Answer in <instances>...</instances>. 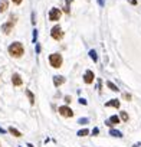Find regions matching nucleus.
<instances>
[{"label":"nucleus","instance_id":"23","mask_svg":"<svg viewBox=\"0 0 141 147\" xmlns=\"http://www.w3.org/2000/svg\"><path fill=\"white\" fill-rule=\"evenodd\" d=\"M35 45H36V46H35V51H36V55H39V53H40V51H42V48H40V43H38V42H36Z\"/></svg>","mask_w":141,"mask_h":147},{"label":"nucleus","instance_id":"26","mask_svg":"<svg viewBox=\"0 0 141 147\" xmlns=\"http://www.w3.org/2000/svg\"><path fill=\"white\" fill-rule=\"evenodd\" d=\"M91 134H92V136H98V134H99V128H98V127H95V128L91 131Z\"/></svg>","mask_w":141,"mask_h":147},{"label":"nucleus","instance_id":"33","mask_svg":"<svg viewBox=\"0 0 141 147\" xmlns=\"http://www.w3.org/2000/svg\"><path fill=\"white\" fill-rule=\"evenodd\" d=\"M6 133H7V131H6L5 128H2V127H0V134H6Z\"/></svg>","mask_w":141,"mask_h":147},{"label":"nucleus","instance_id":"27","mask_svg":"<svg viewBox=\"0 0 141 147\" xmlns=\"http://www.w3.org/2000/svg\"><path fill=\"white\" fill-rule=\"evenodd\" d=\"M98 90L99 91L102 90V81H101V78H98Z\"/></svg>","mask_w":141,"mask_h":147},{"label":"nucleus","instance_id":"17","mask_svg":"<svg viewBox=\"0 0 141 147\" xmlns=\"http://www.w3.org/2000/svg\"><path fill=\"white\" fill-rule=\"evenodd\" d=\"M89 58H91L94 62H98V55H97V52H95L94 49H91V51H89Z\"/></svg>","mask_w":141,"mask_h":147},{"label":"nucleus","instance_id":"22","mask_svg":"<svg viewBox=\"0 0 141 147\" xmlns=\"http://www.w3.org/2000/svg\"><path fill=\"white\" fill-rule=\"evenodd\" d=\"M88 123H89V118H87V117L78 120V124H81V125H82V124H88Z\"/></svg>","mask_w":141,"mask_h":147},{"label":"nucleus","instance_id":"24","mask_svg":"<svg viewBox=\"0 0 141 147\" xmlns=\"http://www.w3.org/2000/svg\"><path fill=\"white\" fill-rule=\"evenodd\" d=\"M30 19H32V20H30V22H32V25L35 26V25H36V18H35V12H32V15H30Z\"/></svg>","mask_w":141,"mask_h":147},{"label":"nucleus","instance_id":"18","mask_svg":"<svg viewBox=\"0 0 141 147\" xmlns=\"http://www.w3.org/2000/svg\"><path fill=\"white\" fill-rule=\"evenodd\" d=\"M89 134V130L88 128H82V130H79L78 133H77V136H79V137H85V136H88Z\"/></svg>","mask_w":141,"mask_h":147},{"label":"nucleus","instance_id":"4","mask_svg":"<svg viewBox=\"0 0 141 147\" xmlns=\"http://www.w3.org/2000/svg\"><path fill=\"white\" fill-rule=\"evenodd\" d=\"M50 36H52V39H55V40H62L63 39V36H65V33H63V30H62V28L59 26V25H55L52 29H50Z\"/></svg>","mask_w":141,"mask_h":147},{"label":"nucleus","instance_id":"10","mask_svg":"<svg viewBox=\"0 0 141 147\" xmlns=\"http://www.w3.org/2000/svg\"><path fill=\"white\" fill-rule=\"evenodd\" d=\"M105 107H114V108H120V101L117 98L109 100L108 102H105Z\"/></svg>","mask_w":141,"mask_h":147},{"label":"nucleus","instance_id":"1","mask_svg":"<svg viewBox=\"0 0 141 147\" xmlns=\"http://www.w3.org/2000/svg\"><path fill=\"white\" fill-rule=\"evenodd\" d=\"M7 52H9V55L13 56V58H20V56L25 53V48H23V45H22L20 42H13V43L9 45Z\"/></svg>","mask_w":141,"mask_h":147},{"label":"nucleus","instance_id":"32","mask_svg":"<svg viewBox=\"0 0 141 147\" xmlns=\"http://www.w3.org/2000/svg\"><path fill=\"white\" fill-rule=\"evenodd\" d=\"M128 2H130L132 6H135V5H137V0H128Z\"/></svg>","mask_w":141,"mask_h":147},{"label":"nucleus","instance_id":"34","mask_svg":"<svg viewBox=\"0 0 141 147\" xmlns=\"http://www.w3.org/2000/svg\"><path fill=\"white\" fill-rule=\"evenodd\" d=\"M105 125H108V127H111V125H112V124H111V123H109V120H105Z\"/></svg>","mask_w":141,"mask_h":147},{"label":"nucleus","instance_id":"12","mask_svg":"<svg viewBox=\"0 0 141 147\" xmlns=\"http://www.w3.org/2000/svg\"><path fill=\"white\" fill-rule=\"evenodd\" d=\"M25 92H26V95H28V98H29L30 105H35V95H33V92H32L30 90H26Z\"/></svg>","mask_w":141,"mask_h":147},{"label":"nucleus","instance_id":"14","mask_svg":"<svg viewBox=\"0 0 141 147\" xmlns=\"http://www.w3.org/2000/svg\"><path fill=\"white\" fill-rule=\"evenodd\" d=\"M10 134H13L15 137H22V133L17 130V128H15V127H9V130H7Z\"/></svg>","mask_w":141,"mask_h":147},{"label":"nucleus","instance_id":"19","mask_svg":"<svg viewBox=\"0 0 141 147\" xmlns=\"http://www.w3.org/2000/svg\"><path fill=\"white\" fill-rule=\"evenodd\" d=\"M72 2H74V0H66V2H65V7H63L65 13H69V12H70V9H69V5L72 3Z\"/></svg>","mask_w":141,"mask_h":147},{"label":"nucleus","instance_id":"2","mask_svg":"<svg viewBox=\"0 0 141 147\" xmlns=\"http://www.w3.org/2000/svg\"><path fill=\"white\" fill-rule=\"evenodd\" d=\"M49 63H50L52 68H56V69L60 68L62 63H63V58H62V55L58 53V52L50 53V55H49Z\"/></svg>","mask_w":141,"mask_h":147},{"label":"nucleus","instance_id":"13","mask_svg":"<svg viewBox=\"0 0 141 147\" xmlns=\"http://www.w3.org/2000/svg\"><path fill=\"white\" fill-rule=\"evenodd\" d=\"M109 136L112 137H118V138H122V133L120 130H115V128H111L109 130Z\"/></svg>","mask_w":141,"mask_h":147},{"label":"nucleus","instance_id":"15","mask_svg":"<svg viewBox=\"0 0 141 147\" xmlns=\"http://www.w3.org/2000/svg\"><path fill=\"white\" fill-rule=\"evenodd\" d=\"M107 87L111 90V91H114V92H118L120 90H118V87L114 84V82H111V81H107Z\"/></svg>","mask_w":141,"mask_h":147},{"label":"nucleus","instance_id":"16","mask_svg":"<svg viewBox=\"0 0 141 147\" xmlns=\"http://www.w3.org/2000/svg\"><path fill=\"white\" fill-rule=\"evenodd\" d=\"M108 120H109V123H111L112 125H114V124H118V123L121 121V118H120L118 115H111V117H109Z\"/></svg>","mask_w":141,"mask_h":147},{"label":"nucleus","instance_id":"36","mask_svg":"<svg viewBox=\"0 0 141 147\" xmlns=\"http://www.w3.org/2000/svg\"><path fill=\"white\" fill-rule=\"evenodd\" d=\"M28 147H33V144H30V143H28Z\"/></svg>","mask_w":141,"mask_h":147},{"label":"nucleus","instance_id":"20","mask_svg":"<svg viewBox=\"0 0 141 147\" xmlns=\"http://www.w3.org/2000/svg\"><path fill=\"white\" fill-rule=\"evenodd\" d=\"M38 36H39L38 29H33V36H32V42H33V43H36V42H38Z\"/></svg>","mask_w":141,"mask_h":147},{"label":"nucleus","instance_id":"3","mask_svg":"<svg viewBox=\"0 0 141 147\" xmlns=\"http://www.w3.org/2000/svg\"><path fill=\"white\" fill-rule=\"evenodd\" d=\"M16 19H17V16H16V15H10L9 20H7L6 23H3V25H2V32H3L5 35H9V33L12 32L13 26L16 25Z\"/></svg>","mask_w":141,"mask_h":147},{"label":"nucleus","instance_id":"35","mask_svg":"<svg viewBox=\"0 0 141 147\" xmlns=\"http://www.w3.org/2000/svg\"><path fill=\"white\" fill-rule=\"evenodd\" d=\"M132 147H141V143H135V144H134Z\"/></svg>","mask_w":141,"mask_h":147},{"label":"nucleus","instance_id":"5","mask_svg":"<svg viewBox=\"0 0 141 147\" xmlns=\"http://www.w3.org/2000/svg\"><path fill=\"white\" fill-rule=\"evenodd\" d=\"M48 16H49V20L50 22H58L60 19V16H62V10L58 9V7H52Z\"/></svg>","mask_w":141,"mask_h":147},{"label":"nucleus","instance_id":"25","mask_svg":"<svg viewBox=\"0 0 141 147\" xmlns=\"http://www.w3.org/2000/svg\"><path fill=\"white\" fill-rule=\"evenodd\" d=\"M78 102H79L81 105H87V104H88V101H87L85 98H79V100H78Z\"/></svg>","mask_w":141,"mask_h":147},{"label":"nucleus","instance_id":"9","mask_svg":"<svg viewBox=\"0 0 141 147\" xmlns=\"http://www.w3.org/2000/svg\"><path fill=\"white\" fill-rule=\"evenodd\" d=\"M62 84H65V77H62V75H55V77H53V85H55V87H60Z\"/></svg>","mask_w":141,"mask_h":147},{"label":"nucleus","instance_id":"31","mask_svg":"<svg viewBox=\"0 0 141 147\" xmlns=\"http://www.w3.org/2000/svg\"><path fill=\"white\" fill-rule=\"evenodd\" d=\"M12 2H13L15 5H20V3L23 2V0H12Z\"/></svg>","mask_w":141,"mask_h":147},{"label":"nucleus","instance_id":"29","mask_svg":"<svg viewBox=\"0 0 141 147\" xmlns=\"http://www.w3.org/2000/svg\"><path fill=\"white\" fill-rule=\"evenodd\" d=\"M98 5H99L101 7H104V6H105V0H98Z\"/></svg>","mask_w":141,"mask_h":147},{"label":"nucleus","instance_id":"28","mask_svg":"<svg viewBox=\"0 0 141 147\" xmlns=\"http://www.w3.org/2000/svg\"><path fill=\"white\" fill-rule=\"evenodd\" d=\"M63 100H65V102H66V104H69V102H70V97H69V95H65V98H63Z\"/></svg>","mask_w":141,"mask_h":147},{"label":"nucleus","instance_id":"30","mask_svg":"<svg viewBox=\"0 0 141 147\" xmlns=\"http://www.w3.org/2000/svg\"><path fill=\"white\" fill-rule=\"evenodd\" d=\"M124 98H125V100H128V101H130V100H131V95H130V94H128V92H125V94H124Z\"/></svg>","mask_w":141,"mask_h":147},{"label":"nucleus","instance_id":"6","mask_svg":"<svg viewBox=\"0 0 141 147\" xmlns=\"http://www.w3.org/2000/svg\"><path fill=\"white\" fill-rule=\"evenodd\" d=\"M58 113H59L62 117H65V118H70V117L74 115V111H72V108H70V107H68V105H62V107H59Z\"/></svg>","mask_w":141,"mask_h":147},{"label":"nucleus","instance_id":"11","mask_svg":"<svg viewBox=\"0 0 141 147\" xmlns=\"http://www.w3.org/2000/svg\"><path fill=\"white\" fill-rule=\"evenodd\" d=\"M9 9V2L7 0H0V13H5Z\"/></svg>","mask_w":141,"mask_h":147},{"label":"nucleus","instance_id":"8","mask_svg":"<svg viewBox=\"0 0 141 147\" xmlns=\"http://www.w3.org/2000/svg\"><path fill=\"white\" fill-rule=\"evenodd\" d=\"M12 84H13V87H20L23 84V80L20 77V74H17V72L13 74L12 75Z\"/></svg>","mask_w":141,"mask_h":147},{"label":"nucleus","instance_id":"37","mask_svg":"<svg viewBox=\"0 0 141 147\" xmlns=\"http://www.w3.org/2000/svg\"><path fill=\"white\" fill-rule=\"evenodd\" d=\"M19 147H23V146H19Z\"/></svg>","mask_w":141,"mask_h":147},{"label":"nucleus","instance_id":"21","mask_svg":"<svg viewBox=\"0 0 141 147\" xmlns=\"http://www.w3.org/2000/svg\"><path fill=\"white\" fill-rule=\"evenodd\" d=\"M120 114H121V117H120V118H121L122 121H128V114H127L125 111H121Z\"/></svg>","mask_w":141,"mask_h":147},{"label":"nucleus","instance_id":"7","mask_svg":"<svg viewBox=\"0 0 141 147\" xmlns=\"http://www.w3.org/2000/svg\"><path fill=\"white\" fill-rule=\"evenodd\" d=\"M95 80V75H94V72L91 69H87L85 74H84V82L85 84H92Z\"/></svg>","mask_w":141,"mask_h":147}]
</instances>
